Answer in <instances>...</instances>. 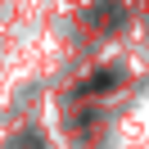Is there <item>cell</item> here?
Wrapping results in <instances>:
<instances>
[{
    "instance_id": "6da1fadb",
    "label": "cell",
    "mask_w": 149,
    "mask_h": 149,
    "mask_svg": "<svg viewBox=\"0 0 149 149\" xmlns=\"http://www.w3.org/2000/svg\"><path fill=\"white\" fill-rule=\"evenodd\" d=\"M113 86H118V72H113V68H104L100 77H91V81L81 86L86 95H104V91H113Z\"/></svg>"
}]
</instances>
